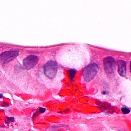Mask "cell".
Wrapping results in <instances>:
<instances>
[{
	"label": "cell",
	"instance_id": "8992f818",
	"mask_svg": "<svg viewBox=\"0 0 131 131\" xmlns=\"http://www.w3.org/2000/svg\"><path fill=\"white\" fill-rule=\"evenodd\" d=\"M118 71L119 74L122 77H124L126 73V62L123 60H120L118 61Z\"/></svg>",
	"mask_w": 131,
	"mask_h": 131
},
{
	"label": "cell",
	"instance_id": "9c48e42d",
	"mask_svg": "<svg viewBox=\"0 0 131 131\" xmlns=\"http://www.w3.org/2000/svg\"><path fill=\"white\" fill-rule=\"evenodd\" d=\"M39 112L41 113H44L45 112V109H44V108H41L39 109Z\"/></svg>",
	"mask_w": 131,
	"mask_h": 131
},
{
	"label": "cell",
	"instance_id": "30bf717a",
	"mask_svg": "<svg viewBox=\"0 0 131 131\" xmlns=\"http://www.w3.org/2000/svg\"><path fill=\"white\" fill-rule=\"evenodd\" d=\"M2 97H3V95H2L1 94H0V99L2 98Z\"/></svg>",
	"mask_w": 131,
	"mask_h": 131
},
{
	"label": "cell",
	"instance_id": "52a82bcc",
	"mask_svg": "<svg viewBox=\"0 0 131 131\" xmlns=\"http://www.w3.org/2000/svg\"><path fill=\"white\" fill-rule=\"evenodd\" d=\"M75 73H76V71H75V70L74 69H71V70H69V74L70 79H71V80H72L73 79H74Z\"/></svg>",
	"mask_w": 131,
	"mask_h": 131
},
{
	"label": "cell",
	"instance_id": "3957f363",
	"mask_svg": "<svg viewBox=\"0 0 131 131\" xmlns=\"http://www.w3.org/2000/svg\"><path fill=\"white\" fill-rule=\"evenodd\" d=\"M19 51H7L0 55V62L5 64L12 61L18 56Z\"/></svg>",
	"mask_w": 131,
	"mask_h": 131
},
{
	"label": "cell",
	"instance_id": "6da1fadb",
	"mask_svg": "<svg viewBox=\"0 0 131 131\" xmlns=\"http://www.w3.org/2000/svg\"><path fill=\"white\" fill-rule=\"evenodd\" d=\"M98 66L95 64H92L85 67L83 71V77L85 81L89 82L97 75Z\"/></svg>",
	"mask_w": 131,
	"mask_h": 131
},
{
	"label": "cell",
	"instance_id": "7a4b0ae2",
	"mask_svg": "<svg viewBox=\"0 0 131 131\" xmlns=\"http://www.w3.org/2000/svg\"><path fill=\"white\" fill-rule=\"evenodd\" d=\"M57 72V65L56 62L50 60L47 62L44 66L45 75L50 79H52L56 75Z\"/></svg>",
	"mask_w": 131,
	"mask_h": 131
},
{
	"label": "cell",
	"instance_id": "277c9868",
	"mask_svg": "<svg viewBox=\"0 0 131 131\" xmlns=\"http://www.w3.org/2000/svg\"><path fill=\"white\" fill-rule=\"evenodd\" d=\"M104 66L105 71L108 74H111L115 71L116 62L113 57H109L104 59Z\"/></svg>",
	"mask_w": 131,
	"mask_h": 131
},
{
	"label": "cell",
	"instance_id": "ba28073f",
	"mask_svg": "<svg viewBox=\"0 0 131 131\" xmlns=\"http://www.w3.org/2000/svg\"><path fill=\"white\" fill-rule=\"evenodd\" d=\"M122 111L124 114H128V113H129L130 112V110L126 108H122Z\"/></svg>",
	"mask_w": 131,
	"mask_h": 131
},
{
	"label": "cell",
	"instance_id": "5b68a950",
	"mask_svg": "<svg viewBox=\"0 0 131 131\" xmlns=\"http://www.w3.org/2000/svg\"><path fill=\"white\" fill-rule=\"evenodd\" d=\"M38 61V58L37 56L35 55H31L24 60V66L27 69H32L36 66Z\"/></svg>",
	"mask_w": 131,
	"mask_h": 131
}]
</instances>
